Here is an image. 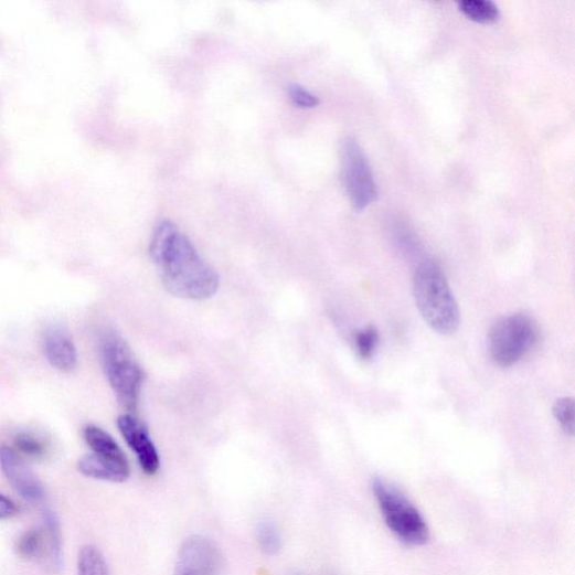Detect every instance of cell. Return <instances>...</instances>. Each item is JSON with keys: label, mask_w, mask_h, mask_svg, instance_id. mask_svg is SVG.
<instances>
[{"label": "cell", "mask_w": 575, "mask_h": 575, "mask_svg": "<svg viewBox=\"0 0 575 575\" xmlns=\"http://www.w3.org/2000/svg\"><path fill=\"white\" fill-rule=\"evenodd\" d=\"M151 258L159 268L164 287L172 295L190 300L213 297L220 286L216 271L203 259L193 243L168 220L152 235Z\"/></svg>", "instance_id": "obj_1"}, {"label": "cell", "mask_w": 575, "mask_h": 575, "mask_svg": "<svg viewBox=\"0 0 575 575\" xmlns=\"http://www.w3.org/2000/svg\"><path fill=\"white\" fill-rule=\"evenodd\" d=\"M414 296L424 321L433 331L450 337L459 330V305L444 273L435 262L426 260L416 269Z\"/></svg>", "instance_id": "obj_2"}, {"label": "cell", "mask_w": 575, "mask_h": 575, "mask_svg": "<svg viewBox=\"0 0 575 575\" xmlns=\"http://www.w3.org/2000/svg\"><path fill=\"white\" fill-rule=\"evenodd\" d=\"M100 358L117 401L127 411H136L145 373L131 349L118 334L107 332L102 338Z\"/></svg>", "instance_id": "obj_3"}, {"label": "cell", "mask_w": 575, "mask_h": 575, "mask_svg": "<svg viewBox=\"0 0 575 575\" xmlns=\"http://www.w3.org/2000/svg\"><path fill=\"white\" fill-rule=\"evenodd\" d=\"M383 520L404 543L420 546L427 543L429 531L419 510L394 485L375 478L372 483Z\"/></svg>", "instance_id": "obj_4"}, {"label": "cell", "mask_w": 575, "mask_h": 575, "mask_svg": "<svg viewBox=\"0 0 575 575\" xmlns=\"http://www.w3.org/2000/svg\"><path fill=\"white\" fill-rule=\"evenodd\" d=\"M539 330L525 313L502 317L492 326L488 336L489 352L500 366L519 363L536 345Z\"/></svg>", "instance_id": "obj_5"}, {"label": "cell", "mask_w": 575, "mask_h": 575, "mask_svg": "<svg viewBox=\"0 0 575 575\" xmlns=\"http://www.w3.org/2000/svg\"><path fill=\"white\" fill-rule=\"evenodd\" d=\"M342 179L356 211H363L377 200L370 164L359 143L351 138L342 146Z\"/></svg>", "instance_id": "obj_6"}, {"label": "cell", "mask_w": 575, "mask_h": 575, "mask_svg": "<svg viewBox=\"0 0 575 575\" xmlns=\"http://www.w3.org/2000/svg\"><path fill=\"white\" fill-rule=\"evenodd\" d=\"M18 554L29 561H42L53 571L62 567V533L58 520L46 511L43 525L24 532L18 540Z\"/></svg>", "instance_id": "obj_7"}, {"label": "cell", "mask_w": 575, "mask_h": 575, "mask_svg": "<svg viewBox=\"0 0 575 575\" xmlns=\"http://www.w3.org/2000/svg\"><path fill=\"white\" fill-rule=\"evenodd\" d=\"M222 555L216 544L207 537L195 535L187 539L179 552L175 573L187 575H216Z\"/></svg>", "instance_id": "obj_8"}, {"label": "cell", "mask_w": 575, "mask_h": 575, "mask_svg": "<svg viewBox=\"0 0 575 575\" xmlns=\"http://www.w3.org/2000/svg\"><path fill=\"white\" fill-rule=\"evenodd\" d=\"M0 469L23 499L38 502L44 498L42 482L20 454L10 446H0Z\"/></svg>", "instance_id": "obj_9"}, {"label": "cell", "mask_w": 575, "mask_h": 575, "mask_svg": "<svg viewBox=\"0 0 575 575\" xmlns=\"http://www.w3.org/2000/svg\"><path fill=\"white\" fill-rule=\"evenodd\" d=\"M117 425L124 439L136 454L145 473L156 475L160 469V457L147 427L130 414L119 416Z\"/></svg>", "instance_id": "obj_10"}, {"label": "cell", "mask_w": 575, "mask_h": 575, "mask_svg": "<svg viewBox=\"0 0 575 575\" xmlns=\"http://www.w3.org/2000/svg\"><path fill=\"white\" fill-rule=\"evenodd\" d=\"M43 350L49 363L62 372L74 371L78 363L76 345L67 330L52 326L43 334Z\"/></svg>", "instance_id": "obj_11"}, {"label": "cell", "mask_w": 575, "mask_h": 575, "mask_svg": "<svg viewBox=\"0 0 575 575\" xmlns=\"http://www.w3.org/2000/svg\"><path fill=\"white\" fill-rule=\"evenodd\" d=\"M78 470L87 478L114 483L125 482L131 476L127 458H111L96 454L83 457L78 462Z\"/></svg>", "instance_id": "obj_12"}, {"label": "cell", "mask_w": 575, "mask_h": 575, "mask_svg": "<svg viewBox=\"0 0 575 575\" xmlns=\"http://www.w3.org/2000/svg\"><path fill=\"white\" fill-rule=\"evenodd\" d=\"M84 437L93 454L111 458H126L117 441L100 427L87 426L84 430Z\"/></svg>", "instance_id": "obj_13"}, {"label": "cell", "mask_w": 575, "mask_h": 575, "mask_svg": "<svg viewBox=\"0 0 575 575\" xmlns=\"http://www.w3.org/2000/svg\"><path fill=\"white\" fill-rule=\"evenodd\" d=\"M459 8L469 20L480 24L494 23L500 17L498 7L490 0H464Z\"/></svg>", "instance_id": "obj_14"}, {"label": "cell", "mask_w": 575, "mask_h": 575, "mask_svg": "<svg viewBox=\"0 0 575 575\" xmlns=\"http://www.w3.org/2000/svg\"><path fill=\"white\" fill-rule=\"evenodd\" d=\"M78 575H109L108 565L102 552L93 546H84L78 555Z\"/></svg>", "instance_id": "obj_15"}, {"label": "cell", "mask_w": 575, "mask_h": 575, "mask_svg": "<svg viewBox=\"0 0 575 575\" xmlns=\"http://www.w3.org/2000/svg\"><path fill=\"white\" fill-rule=\"evenodd\" d=\"M260 549L268 555H276L281 550V536L277 526L270 521H263L257 529Z\"/></svg>", "instance_id": "obj_16"}, {"label": "cell", "mask_w": 575, "mask_h": 575, "mask_svg": "<svg viewBox=\"0 0 575 575\" xmlns=\"http://www.w3.org/2000/svg\"><path fill=\"white\" fill-rule=\"evenodd\" d=\"M15 446L19 454L32 459H42L46 455L44 441L30 433L18 434L15 437Z\"/></svg>", "instance_id": "obj_17"}, {"label": "cell", "mask_w": 575, "mask_h": 575, "mask_svg": "<svg viewBox=\"0 0 575 575\" xmlns=\"http://www.w3.org/2000/svg\"><path fill=\"white\" fill-rule=\"evenodd\" d=\"M553 416L562 429L569 436L574 434V401L569 397L556 400Z\"/></svg>", "instance_id": "obj_18"}, {"label": "cell", "mask_w": 575, "mask_h": 575, "mask_svg": "<svg viewBox=\"0 0 575 575\" xmlns=\"http://www.w3.org/2000/svg\"><path fill=\"white\" fill-rule=\"evenodd\" d=\"M379 342V333L374 328H368L355 337V345L359 355L368 360L372 356Z\"/></svg>", "instance_id": "obj_19"}, {"label": "cell", "mask_w": 575, "mask_h": 575, "mask_svg": "<svg viewBox=\"0 0 575 575\" xmlns=\"http://www.w3.org/2000/svg\"><path fill=\"white\" fill-rule=\"evenodd\" d=\"M289 97L295 105L301 108H312L319 104V99L299 85H291L288 89Z\"/></svg>", "instance_id": "obj_20"}, {"label": "cell", "mask_w": 575, "mask_h": 575, "mask_svg": "<svg viewBox=\"0 0 575 575\" xmlns=\"http://www.w3.org/2000/svg\"><path fill=\"white\" fill-rule=\"evenodd\" d=\"M19 513L17 503L9 497L0 493V521L10 520Z\"/></svg>", "instance_id": "obj_21"}, {"label": "cell", "mask_w": 575, "mask_h": 575, "mask_svg": "<svg viewBox=\"0 0 575 575\" xmlns=\"http://www.w3.org/2000/svg\"><path fill=\"white\" fill-rule=\"evenodd\" d=\"M174 575H187V574L175 573Z\"/></svg>", "instance_id": "obj_22"}]
</instances>
